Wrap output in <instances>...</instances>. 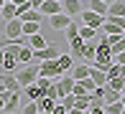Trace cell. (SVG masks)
Returning <instances> with one entry per match:
<instances>
[{"mask_svg":"<svg viewBox=\"0 0 125 114\" xmlns=\"http://www.w3.org/2000/svg\"><path fill=\"white\" fill-rule=\"evenodd\" d=\"M38 76H41V73H38V66H31V64H28L26 68H18V73H15V79H18V84L23 89L31 86V84H36Z\"/></svg>","mask_w":125,"mask_h":114,"instance_id":"6da1fadb","label":"cell"},{"mask_svg":"<svg viewBox=\"0 0 125 114\" xmlns=\"http://www.w3.org/2000/svg\"><path fill=\"white\" fill-rule=\"evenodd\" d=\"M36 104H38V109H41V112H54V109H56V104H59V101H56V99H49V96L43 94L41 99L36 101Z\"/></svg>","mask_w":125,"mask_h":114,"instance_id":"ac0fdd59","label":"cell"},{"mask_svg":"<svg viewBox=\"0 0 125 114\" xmlns=\"http://www.w3.org/2000/svg\"><path fill=\"white\" fill-rule=\"evenodd\" d=\"M120 53H125V36H123L115 46H112V56H120Z\"/></svg>","mask_w":125,"mask_h":114,"instance_id":"1f68e13d","label":"cell"},{"mask_svg":"<svg viewBox=\"0 0 125 114\" xmlns=\"http://www.w3.org/2000/svg\"><path fill=\"white\" fill-rule=\"evenodd\" d=\"M94 64H105V66L115 64V56H112V46L107 43V38H102V41L97 43V61H94Z\"/></svg>","mask_w":125,"mask_h":114,"instance_id":"7a4b0ae2","label":"cell"},{"mask_svg":"<svg viewBox=\"0 0 125 114\" xmlns=\"http://www.w3.org/2000/svg\"><path fill=\"white\" fill-rule=\"evenodd\" d=\"M84 8L92 10V13H97V15H105V18H107V10H110V5L102 3V0H87V5H84Z\"/></svg>","mask_w":125,"mask_h":114,"instance_id":"7c38bea8","label":"cell"},{"mask_svg":"<svg viewBox=\"0 0 125 114\" xmlns=\"http://www.w3.org/2000/svg\"><path fill=\"white\" fill-rule=\"evenodd\" d=\"M84 43H87V41H82V38H74V41L69 43V48H72V53H74L77 58H82V51H84Z\"/></svg>","mask_w":125,"mask_h":114,"instance_id":"83f0119b","label":"cell"},{"mask_svg":"<svg viewBox=\"0 0 125 114\" xmlns=\"http://www.w3.org/2000/svg\"><path fill=\"white\" fill-rule=\"evenodd\" d=\"M0 25H5V20H3V13H0Z\"/></svg>","mask_w":125,"mask_h":114,"instance_id":"b9f144b4","label":"cell"},{"mask_svg":"<svg viewBox=\"0 0 125 114\" xmlns=\"http://www.w3.org/2000/svg\"><path fill=\"white\" fill-rule=\"evenodd\" d=\"M107 86L123 94V91H125V79H123V76H117V79H110V81H107Z\"/></svg>","mask_w":125,"mask_h":114,"instance_id":"f546056e","label":"cell"},{"mask_svg":"<svg viewBox=\"0 0 125 114\" xmlns=\"http://www.w3.org/2000/svg\"><path fill=\"white\" fill-rule=\"evenodd\" d=\"M120 99H123L120 91H115V89L107 86V91H105V106H107V104H115V101H120Z\"/></svg>","mask_w":125,"mask_h":114,"instance_id":"484cf974","label":"cell"},{"mask_svg":"<svg viewBox=\"0 0 125 114\" xmlns=\"http://www.w3.org/2000/svg\"><path fill=\"white\" fill-rule=\"evenodd\" d=\"M3 8H5V0H0V10H3Z\"/></svg>","mask_w":125,"mask_h":114,"instance_id":"60d3db41","label":"cell"},{"mask_svg":"<svg viewBox=\"0 0 125 114\" xmlns=\"http://www.w3.org/2000/svg\"><path fill=\"white\" fill-rule=\"evenodd\" d=\"M43 3H46V0H31V8H33V10H41Z\"/></svg>","mask_w":125,"mask_h":114,"instance_id":"e575fe53","label":"cell"},{"mask_svg":"<svg viewBox=\"0 0 125 114\" xmlns=\"http://www.w3.org/2000/svg\"><path fill=\"white\" fill-rule=\"evenodd\" d=\"M84 114H92V109H87V112H84Z\"/></svg>","mask_w":125,"mask_h":114,"instance_id":"ee69618b","label":"cell"},{"mask_svg":"<svg viewBox=\"0 0 125 114\" xmlns=\"http://www.w3.org/2000/svg\"><path fill=\"white\" fill-rule=\"evenodd\" d=\"M120 101H123V106H125V94H123V99H120Z\"/></svg>","mask_w":125,"mask_h":114,"instance_id":"7bdbcfd3","label":"cell"},{"mask_svg":"<svg viewBox=\"0 0 125 114\" xmlns=\"http://www.w3.org/2000/svg\"><path fill=\"white\" fill-rule=\"evenodd\" d=\"M115 64H117V66H125V53H120V56H115Z\"/></svg>","mask_w":125,"mask_h":114,"instance_id":"74e56055","label":"cell"},{"mask_svg":"<svg viewBox=\"0 0 125 114\" xmlns=\"http://www.w3.org/2000/svg\"><path fill=\"white\" fill-rule=\"evenodd\" d=\"M61 51L56 48V46H46L43 51H36V61L38 64H43V61H59Z\"/></svg>","mask_w":125,"mask_h":114,"instance_id":"52a82bcc","label":"cell"},{"mask_svg":"<svg viewBox=\"0 0 125 114\" xmlns=\"http://www.w3.org/2000/svg\"><path fill=\"white\" fill-rule=\"evenodd\" d=\"M56 84H59V96H61V99H64V96H69V94H74L77 81H74V76H72V73L59 76V79H56Z\"/></svg>","mask_w":125,"mask_h":114,"instance_id":"5b68a950","label":"cell"},{"mask_svg":"<svg viewBox=\"0 0 125 114\" xmlns=\"http://www.w3.org/2000/svg\"><path fill=\"white\" fill-rule=\"evenodd\" d=\"M102 3H107V5H112V3H115V0H102Z\"/></svg>","mask_w":125,"mask_h":114,"instance_id":"ab89813d","label":"cell"},{"mask_svg":"<svg viewBox=\"0 0 125 114\" xmlns=\"http://www.w3.org/2000/svg\"><path fill=\"white\" fill-rule=\"evenodd\" d=\"M5 43H8V36H5V31L0 28V48H5Z\"/></svg>","mask_w":125,"mask_h":114,"instance_id":"d590c367","label":"cell"},{"mask_svg":"<svg viewBox=\"0 0 125 114\" xmlns=\"http://www.w3.org/2000/svg\"><path fill=\"white\" fill-rule=\"evenodd\" d=\"M51 114H69V109H66V106H64V104L59 101V104H56V109L51 112Z\"/></svg>","mask_w":125,"mask_h":114,"instance_id":"836d02e7","label":"cell"},{"mask_svg":"<svg viewBox=\"0 0 125 114\" xmlns=\"http://www.w3.org/2000/svg\"><path fill=\"white\" fill-rule=\"evenodd\" d=\"M56 3H64V0H56Z\"/></svg>","mask_w":125,"mask_h":114,"instance_id":"f6af8a7d","label":"cell"},{"mask_svg":"<svg viewBox=\"0 0 125 114\" xmlns=\"http://www.w3.org/2000/svg\"><path fill=\"white\" fill-rule=\"evenodd\" d=\"M123 101H115V104H107L105 106V114H123Z\"/></svg>","mask_w":125,"mask_h":114,"instance_id":"4dcf8cb0","label":"cell"},{"mask_svg":"<svg viewBox=\"0 0 125 114\" xmlns=\"http://www.w3.org/2000/svg\"><path fill=\"white\" fill-rule=\"evenodd\" d=\"M105 38H107V43H110V46H115V43H117V41H120V38H123V36H105Z\"/></svg>","mask_w":125,"mask_h":114,"instance_id":"8d00e7d4","label":"cell"},{"mask_svg":"<svg viewBox=\"0 0 125 114\" xmlns=\"http://www.w3.org/2000/svg\"><path fill=\"white\" fill-rule=\"evenodd\" d=\"M92 94H84V96H77V109H82V112H87V109H92Z\"/></svg>","mask_w":125,"mask_h":114,"instance_id":"603a6c76","label":"cell"},{"mask_svg":"<svg viewBox=\"0 0 125 114\" xmlns=\"http://www.w3.org/2000/svg\"><path fill=\"white\" fill-rule=\"evenodd\" d=\"M18 106H21V94H10L8 96V104H5V112H15V109H18Z\"/></svg>","mask_w":125,"mask_h":114,"instance_id":"4316f807","label":"cell"},{"mask_svg":"<svg viewBox=\"0 0 125 114\" xmlns=\"http://www.w3.org/2000/svg\"><path fill=\"white\" fill-rule=\"evenodd\" d=\"M61 8H64V13L69 15V18L84 13V3H82V0H64V3H61Z\"/></svg>","mask_w":125,"mask_h":114,"instance_id":"9c48e42d","label":"cell"},{"mask_svg":"<svg viewBox=\"0 0 125 114\" xmlns=\"http://www.w3.org/2000/svg\"><path fill=\"white\" fill-rule=\"evenodd\" d=\"M89 68H92V66H87V64L74 66V68H72V76H74V81H84V79H89Z\"/></svg>","mask_w":125,"mask_h":114,"instance_id":"e0dca14e","label":"cell"},{"mask_svg":"<svg viewBox=\"0 0 125 114\" xmlns=\"http://www.w3.org/2000/svg\"><path fill=\"white\" fill-rule=\"evenodd\" d=\"M89 79H92L94 84H97V86H107V73L105 71H100V68H89Z\"/></svg>","mask_w":125,"mask_h":114,"instance_id":"2e32d148","label":"cell"},{"mask_svg":"<svg viewBox=\"0 0 125 114\" xmlns=\"http://www.w3.org/2000/svg\"><path fill=\"white\" fill-rule=\"evenodd\" d=\"M79 18H82V23H84V25L94 28V31H97V28H105V23H107V18H105V15H97V13H92V10H87V8H84V13L79 15Z\"/></svg>","mask_w":125,"mask_h":114,"instance_id":"277c9868","label":"cell"},{"mask_svg":"<svg viewBox=\"0 0 125 114\" xmlns=\"http://www.w3.org/2000/svg\"><path fill=\"white\" fill-rule=\"evenodd\" d=\"M0 13H3V20L8 23V20H15V18L21 15V8H18L15 3H5V8L0 10Z\"/></svg>","mask_w":125,"mask_h":114,"instance_id":"4fadbf2b","label":"cell"},{"mask_svg":"<svg viewBox=\"0 0 125 114\" xmlns=\"http://www.w3.org/2000/svg\"><path fill=\"white\" fill-rule=\"evenodd\" d=\"M28 46H31L33 51H43L49 43H46V38H43L41 33H38V36H31V38H28Z\"/></svg>","mask_w":125,"mask_h":114,"instance_id":"ffe728a7","label":"cell"},{"mask_svg":"<svg viewBox=\"0 0 125 114\" xmlns=\"http://www.w3.org/2000/svg\"><path fill=\"white\" fill-rule=\"evenodd\" d=\"M107 18H125V0H115L107 10Z\"/></svg>","mask_w":125,"mask_h":114,"instance_id":"5bb4252c","label":"cell"},{"mask_svg":"<svg viewBox=\"0 0 125 114\" xmlns=\"http://www.w3.org/2000/svg\"><path fill=\"white\" fill-rule=\"evenodd\" d=\"M15 66H18V58H15V56H8V53H5L3 71H5V73H18V68H15Z\"/></svg>","mask_w":125,"mask_h":114,"instance_id":"d6986e66","label":"cell"},{"mask_svg":"<svg viewBox=\"0 0 125 114\" xmlns=\"http://www.w3.org/2000/svg\"><path fill=\"white\" fill-rule=\"evenodd\" d=\"M64 33H66V41L72 43V41H74V38H79V23H74V20H72V25L66 28Z\"/></svg>","mask_w":125,"mask_h":114,"instance_id":"f1b7e54d","label":"cell"},{"mask_svg":"<svg viewBox=\"0 0 125 114\" xmlns=\"http://www.w3.org/2000/svg\"><path fill=\"white\" fill-rule=\"evenodd\" d=\"M41 13L46 15V18H54V15L64 13V8H61V3H56V0H46V3L41 5Z\"/></svg>","mask_w":125,"mask_h":114,"instance_id":"8fae6325","label":"cell"},{"mask_svg":"<svg viewBox=\"0 0 125 114\" xmlns=\"http://www.w3.org/2000/svg\"><path fill=\"white\" fill-rule=\"evenodd\" d=\"M5 36H8V41L21 38V36H23V20H21V18L8 20V23H5Z\"/></svg>","mask_w":125,"mask_h":114,"instance_id":"8992f818","label":"cell"},{"mask_svg":"<svg viewBox=\"0 0 125 114\" xmlns=\"http://www.w3.org/2000/svg\"><path fill=\"white\" fill-rule=\"evenodd\" d=\"M59 66H61L64 73H72V68H74V58H72L69 53H61L59 56Z\"/></svg>","mask_w":125,"mask_h":114,"instance_id":"44dd1931","label":"cell"},{"mask_svg":"<svg viewBox=\"0 0 125 114\" xmlns=\"http://www.w3.org/2000/svg\"><path fill=\"white\" fill-rule=\"evenodd\" d=\"M23 91H26V96H28V101H38V99H41V96H43V91L38 89L36 84H31V86H26Z\"/></svg>","mask_w":125,"mask_h":114,"instance_id":"7402d4cb","label":"cell"},{"mask_svg":"<svg viewBox=\"0 0 125 114\" xmlns=\"http://www.w3.org/2000/svg\"><path fill=\"white\" fill-rule=\"evenodd\" d=\"M41 33V23H23V36H38Z\"/></svg>","mask_w":125,"mask_h":114,"instance_id":"d4e9b609","label":"cell"},{"mask_svg":"<svg viewBox=\"0 0 125 114\" xmlns=\"http://www.w3.org/2000/svg\"><path fill=\"white\" fill-rule=\"evenodd\" d=\"M69 114H84L82 109H77V106H74V109H69Z\"/></svg>","mask_w":125,"mask_h":114,"instance_id":"f35d334b","label":"cell"},{"mask_svg":"<svg viewBox=\"0 0 125 114\" xmlns=\"http://www.w3.org/2000/svg\"><path fill=\"white\" fill-rule=\"evenodd\" d=\"M123 114H125V109H123Z\"/></svg>","mask_w":125,"mask_h":114,"instance_id":"bcb514c9","label":"cell"},{"mask_svg":"<svg viewBox=\"0 0 125 114\" xmlns=\"http://www.w3.org/2000/svg\"><path fill=\"white\" fill-rule=\"evenodd\" d=\"M41 109H38L36 101H28V104H23V114H38Z\"/></svg>","mask_w":125,"mask_h":114,"instance_id":"d6a6232c","label":"cell"},{"mask_svg":"<svg viewBox=\"0 0 125 114\" xmlns=\"http://www.w3.org/2000/svg\"><path fill=\"white\" fill-rule=\"evenodd\" d=\"M33 61H36V51L31 46H23L18 53V64H33Z\"/></svg>","mask_w":125,"mask_h":114,"instance_id":"9a60e30c","label":"cell"},{"mask_svg":"<svg viewBox=\"0 0 125 114\" xmlns=\"http://www.w3.org/2000/svg\"><path fill=\"white\" fill-rule=\"evenodd\" d=\"M0 81L5 84V89L10 91V94H21V84H18V79H15V73H5V71H0Z\"/></svg>","mask_w":125,"mask_h":114,"instance_id":"ba28073f","label":"cell"},{"mask_svg":"<svg viewBox=\"0 0 125 114\" xmlns=\"http://www.w3.org/2000/svg\"><path fill=\"white\" fill-rule=\"evenodd\" d=\"M38 73L46 76V79H59V76H64L59 61H43V64H38Z\"/></svg>","mask_w":125,"mask_h":114,"instance_id":"3957f363","label":"cell"},{"mask_svg":"<svg viewBox=\"0 0 125 114\" xmlns=\"http://www.w3.org/2000/svg\"><path fill=\"white\" fill-rule=\"evenodd\" d=\"M72 25V18L66 13H59L54 15V18H49V28H56V31H66V28Z\"/></svg>","mask_w":125,"mask_h":114,"instance_id":"30bf717a","label":"cell"},{"mask_svg":"<svg viewBox=\"0 0 125 114\" xmlns=\"http://www.w3.org/2000/svg\"><path fill=\"white\" fill-rule=\"evenodd\" d=\"M97 36V31H94V28H89V25H79V38H82V41H92V38Z\"/></svg>","mask_w":125,"mask_h":114,"instance_id":"cb8c5ba5","label":"cell"}]
</instances>
